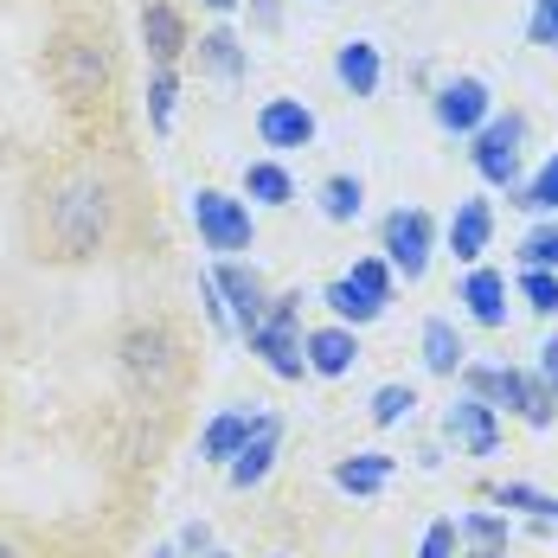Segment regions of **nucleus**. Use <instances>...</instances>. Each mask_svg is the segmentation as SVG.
I'll list each match as a JSON object with an SVG mask.
<instances>
[{
  "mask_svg": "<svg viewBox=\"0 0 558 558\" xmlns=\"http://www.w3.org/2000/svg\"><path fill=\"white\" fill-rule=\"evenodd\" d=\"M135 186L104 142H77L52 161H39L20 199V238L33 264L52 270H77L110 257L122 238V213H129Z\"/></svg>",
  "mask_w": 558,
  "mask_h": 558,
  "instance_id": "f257e3e1",
  "label": "nucleus"
},
{
  "mask_svg": "<svg viewBox=\"0 0 558 558\" xmlns=\"http://www.w3.org/2000/svg\"><path fill=\"white\" fill-rule=\"evenodd\" d=\"M39 71H46V90L58 97V110L71 122L97 129L116 122L122 110V39H116V20L104 7H64L46 33V52H39Z\"/></svg>",
  "mask_w": 558,
  "mask_h": 558,
  "instance_id": "f03ea898",
  "label": "nucleus"
},
{
  "mask_svg": "<svg viewBox=\"0 0 558 558\" xmlns=\"http://www.w3.org/2000/svg\"><path fill=\"white\" fill-rule=\"evenodd\" d=\"M462 391L495 404L507 417H520L526 430H553L558 424V398L539 373H520V366H462Z\"/></svg>",
  "mask_w": 558,
  "mask_h": 558,
  "instance_id": "7ed1b4c3",
  "label": "nucleus"
},
{
  "mask_svg": "<svg viewBox=\"0 0 558 558\" xmlns=\"http://www.w3.org/2000/svg\"><path fill=\"white\" fill-rule=\"evenodd\" d=\"M116 366H122L129 386L173 391L186 379V340L173 335L168 322H135V328H122V340H116Z\"/></svg>",
  "mask_w": 558,
  "mask_h": 558,
  "instance_id": "20e7f679",
  "label": "nucleus"
},
{
  "mask_svg": "<svg viewBox=\"0 0 558 558\" xmlns=\"http://www.w3.org/2000/svg\"><path fill=\"white\" fill-rule=\"evenodd\" d=\"M302 289H282V295H270V308H264V322L251 328V353L277 373V379H302L308 373V360H302Z\"/></svg>",
  "mask_w": 558,
  "mask_h": 558,
  "instance_id": "39448f33",
  "label": "nucleus"
},
{
  "mask_svg": "<svg viewBox=\"0 0 558 558\" xmlns=\"http://www.w3.org/2000/svg\"><path fill=\"white\" fill-rule=\"evenodd\" d=\"M469 142H475V148H469L475 173H482L488 186H507V193H520V168H526V155H520V142H526V116H520V110L488 116V122H482Z\"/></svg>",
  "mask_w": 558,
  "mask_h": 558,
  "instance_id": "423d86ee",
  "label": "nucleus"
},
{
  "mask_svg": "<svg viewBox=\"0 0 558 558\" xmlns=\"http://www.w3.org/2000/svg\"><path fill=\"white\" fill-rule=\"evenodd\" d=\"M379 251H386V264L404 282H417L424 270H430V251H437V219H430L424 206H398V213H386V225H379Z\"/></svg>",
  "mask_w": 558,
  "mask_h": 558,
  "instance_id": "0eeeda50",
  "label": "nucleus"
},
{
  "mask_svg": "<svg viewBox=\"0 0 558 558\" xmlns=\"http://www.w3.org/2000/svg\"><path fill=\"white\" fill-rule=\"evenodd\" d=\"M193 225H199V244L206 251H251V238H257V225H251V206L238 199V193H225V186H199L193 193Z\"/></svg>",
  "mask_w": 558,
  "mask_h": 558,
  "instance_id": "6e6552de",
  "label": "nucleus"
},
{
  "mask_svg": "<svg viewBox=\"0 0 558 558\" xmlns=\"http://www.w3.org/2000/svg\"><path fill=\"white\" fill-rule=\"evenodd\" d=\"M142 52H148V71H180V58L193 52V26L180 0H142Z\"/></svg>",
  "mask_w": 558,
  "mask_h": 558,
  "instance_id": "1a4fd4ad",
  "label": "nucleus"
},
{
  "mask_svg": "<svg viewBox=\"0 0 558 558\" xmlns=\"http://www.w3.org/2000/svg\"><path fill=\"white\" fill-rule=\"evenodd\" d=\"M430 116H437V129H444V135H475V129L495 116V97H488V84H482V77L456 71V77H444V84H437Z\"/></svg>",
  "mask_w": 558,
  "mask_h": 558,
  "instance_id": "9d476101",
  "label": "nucleus"
},
{
  "mask_svg": "<svg viewBox=\"0 0 558 558\" xmlns=\"http://www.w3.org/2000/svg\"><path fill=\"white\" fill-rule=\"evenodd\" d=\"M213 289H219L225 315H231V328H257L264 322V308H270V282H264V270L257 264H238V257H225L219 270H213Z\"/></svg>",
  "mask_w": 558,
  "mask_h": 558,
  "instance_id": "9b49d317",
  "label": "nucleus"
},
{
  "mask_svg": "<svg viewBox=\"0 0 558 558\" xmlns=\"http://www.w3.org/2000/svg\"><path fill=\"white\" fill-rule=\"evenodd\" d=\"M444 437L462 456H495L501 449V417H495V404H482V398H456L444 411Z\"/></svg>",
  "mask_w": 558,
  "mask_h": 558,
  "instance_id": "f8f14e48",
  "label": "nucleus"
},
{
  "mask_svg": "<svg viewBox=\"0 0 558 558\" xmlns=\"http://www.w3.org/2000/svg\"><path fill=\"white\" fill-rule=\"evenodd\" d=\"M302 360H308L315 379H347V373L360 366V328H340V322L308 328V335H302Z\"/></svg>",
  "mask_w": 558,
  "mask_h": 558,
  "instance_id": "ddd939ff",
  "label": "nucleus"
},
{
  "mask_svg": "<svg viewBox=\"0 0 558 558\" xmlns=\"http://www.w3.org/2000/svg\"><path fill=\"white\" fill-rule=\"evenodd\" d=\"M257 135H264V148H308L315 142V110L302 97H270L257 110Z\"/></svg>",
  "mask_w": 558,
  "mask_h": 558,
  "instance_id": "4468645a",
  "label": "nucleus"
},
{
  "mask_svg": "<svg viewBox=\"0 0 558 558\" xmlns=\"http://www.w3.org/2000/svg\"><path fill=\"white\" fill-rule=\"evenodd\" d=\"M277 449H282V417L257 411V430H251V444H244V456L231 462V488H238V495H244V488H257V482L270 475Z\"/></svg>",
  "mask_w": 558,
  "mask_h": 558,
  "instance_id": "2eb2a0df",
  "label": "nucleus"
},
{
  "mask_svg": "<svg viewBox=\"0 0 558 558\" xmlns=\"http://www.w3.org/2000/svg\"><path fill=\"white\" fill-rule=\"evenodd\" d=\"M488 238H495V206L488 199H462L456 219H449V257L456 264H482Z\"/></svg>",
  "mask_w": 558,
  "mask_h": 558,
  "instance_id": "dca6fc26",
  "label": "nucleus"
},
{
  "mask_svg": "<svg viewBox=\"0 0 558 558\" xmlns=\"http://www.w3.org/2000/svg\"><path fill=\"white\" fill-rule=\"evenodd\" d=\"M462 308H469L475 328H507V277L488 270V264H475L462 277Z\"/></svg>",
  "mask_w": 558,
  "mask_h": 558,
  "instance_id": "f3484780",
  "label": "nucleus"
},
{
  "mask_svg": "<svg viewBox=\"0 0 558 558\" xmlns=\"http://www.w3.org/2000/svg\"><path fill=\"white\" fill-rule=\"evenodd\" d=\"M335 77L347 97H379V77H386V64H379V46L373 39H347L335 52Z\"/></svg>",
  "mask_w": 558,
  "mask_h": 558,
  "instance_id": "a211bd4d",
  "label": "nucleus"
},
{
  "mask_svg": "<svg viewBox=\"0 0 558 558\" xmlns=\"http://www.w3.org/2000/svg\"><path fill=\"white\" fill-rule=\"evenodd\" d=\"M322 302L335 308L340 328H366V322H379V315H386V295H373L366 282H353V277H335L328 289H322Z\"/></svg>",
  "mask_w": 558,
  "mask_h": 558,
  "instance_id": "6ab92c4d",
  "label": "nucleus"
},
{
  "mask_svg": "<svg viewBox=\"0 0 558 558\" xmlns=\"http://www.w3.org/2000/svg\"><path fill=\"white\" fill-rule=\"evenodd\" d=\"M193 52H199V71H213L219 84H244V71H251V58H244V46H238V33H231V26L199 33V39H193Z\"/></svg>",
  "mask_w": 558,
  "mask_h": 558,
  "instance_id": "aec40b11",
  "label": "nucleus"
},
{
  "mask_svg": "<svg viewBox=\"0 0 558 558\" xmlns=\"http://www.w3.org/2000/svg\"><path fill=\"white\" fill-rule=\"evenodd\" d=\"M251 430H257V417H251V411H225V417H213V424H206V437H199V456L231 469V462L244 456V444H251Z\"/></svg>",
  "mask_w": 558,
  "mask_h": 558,
  "instance_id": "412c9836",
  "label": "nucleus"
},
{
  "mask_svg": "<svg viewBox=\"0 0 558 558\" xmlns=\"http://www.w3.org/2000/svg\"><path fill=\"white\" fill-rule=\"evenodd\" d=\"M424 366H430L437 379H462V366H469V347L456 335V322H444V315L424 322Z\"/></svg>",
  "mask_w": 558,
  "mask_h": 558,
  "instance_id": "4be33fe9",
  "label": "nucleus"
},
{
  "mask_svg": "<svg viewBox=\"0 0 558 558\" xmlns=\"http://www.w3.org/2000/svg\"><path fill=\"white\" fill-rule=\"evenodd\" d=\"M391 469H398V462H391L386 449H360V456L335 462V482L347 488V495H379V488L391 482Z\"/></svg>",
  "mask_w": 558,
  "mask_h": 558,
  "instance_id": "5701e85b",
  "label": "nucleus"
},
{
  "mask_svg": "<svg viewBox=\"0 0 558 558\" xmlns=\"http://www.w3.org/2000/svg\"><path fill=\"white\" fill-rule=\"evenodd\" d=\"M366 213V186H360V173H328L322 180V219L328 225H353Z\"/></svg>",
  "mask_w": 558,
  "mask_h": 558,
  "instance_id": "b1692460",
  "label": "nucleus"
},
{
  "mask_svg": "<svg viewBox=\"0 0 558 558\" xmlns=\"http://www.w3.org/2000/svg\"><path fill=\"white\" fill-rule=\"evenodd\" d=\"M244 199H257V206H289L295 199V180L282 161H251L244 168Z\"/></svg>",
  "mask_w": 558,
  "mask_h": 558,
  "instance_id": "393cba45",
  "label": "nucleus"
},
{
  "mask_svg": "<svg viewBox=\"0 0 558 558\" xmlns=\"http://www.w3.org/2000/svg\"><path fill=\"white\" fill-rule=\"evenodd\" d=\"M456 533H462V546H469V553H507V539H513L507 513H462V520H456Z\"/></svg>",
  "mask_w": 558,
  "mask_h": 558,
  "instance_id": "a878e982",
  "label": "nucleus"
},
{
  "mask_svg": "<svg viewBox=\"0 0 558 558\" xmlns=\"http://www.w3.org/2000/svg\"><path fill=\"white\" fill-rule=\"evenodd\" d=\"M495 507H526L533 520H558V495H546V488H526V482H488L482 488Z\"/></svg>",
  "mask_w": 558,
  "mask_h": 558,
  "instance_id": "bb28decb",
  "label": "nucleus"
},
{
  "mask_svg": "<svg viewBox=\"0 0 558 558\" xmlns=\"http://www.w3.org/2000/svg\"><path fill=\"white\" fill-rule=\"evenodd\" d=\"M513 206H526V213H539V219H558V155L533 173V180H520Z\"/></svg>",
  "mask_w": 558,
  "mask_h": 558,
  "instance_id": "cd10ccee",
  "label": "nucleus"
},
{
  "mask_svg": "<svg viewBox=\"0 0 558 558\" xmlns=\"http://www.w3.org/2000/svg\"><path fill=\"white\" fill-rule=\"evenodd\" d=\"M173 97H180V71H148V129L155 135L173 129Z\"/></svg>",
  "mask_w": 558,
  "mask_h": 558,
  "instance_id": "c85d7f7f",
  "label": "nucleus"
},
{
  "mask_svg": "<svg viewBox=\"0 0 558 558\" xmlns=\"http://www.w3.org/2000/svg\"><path fill=\"white\" fill-rule=\"evenodd\" d=\"M520 264H526V270H558V219L533 225V231L520 238Z\"/></svg>",
  "mask_w": 558,
  "mask_h": 558,
  "instance_id": "c756f323",
  "label": "nucleus"
},
{
  "mask_svg": "<svg viewBox=\"0 0 558 558\" xmlns=\"http://www.w3.org/2000/svg\"><path fill=\"white\" fill-rule=\"evenodd\" d=\"M411 404H417V386H379V391H373V411H366V417H373L379 430H391L398 417H411Z\"/></svg>",
  "mask_w": 558,
  "mask_h": 558,
  "instance_id": "7c9ffc66",
  "label": "nucleus"
},
{
  "mask_svg": "<svg viewBox=\"0 0 558 558\" xmlns=\"http://www.w3.org/2000/svg\"><path fill=\"white\" fill-rule=\"evenodd\" d=\"M520 295H526V308L533 315H558V270H520Z\"/></svg>",
  "mask_w": 558,
  "mask_h": 558,
  "instance_id": "2f4dec72",
  "label": "nucleus"
},
{
  "mask_svg": "<svg viewBox=\"0 0 558 558\" xmlns=\"http://www.w3.org/2000/svg\"><path fill=\"white\" fill-rule=\"evenodd\" d=\"M526 39H533L539 52H558V0H533V13H526Z\"/></svg>",
  "mask_w": 558,
  "mask_h": 558,
  "instance_id": "473e14b6",
  "label": "nucleus"
},
{
  "mask_svg": "<svg viewBox=\"0 0 558 558\" xmlns=\"http://www.w3.org/2000/svg\"><path fill=\"white\" fill-rule=\"evenodd\" d=\"M456 546H462V533H456V520H437V526L424 533V546H417V558H456Z\"/></svg>",
  "mask_w": 558,
  "mask_h": 558,
  "instance_id": "72a5a7b5",
  "label": "nucleus"
},
{
  "mask_svg": "<svg viewBox=\"0 0 558 558\" xmlns=\"http://www.w3.org/2000/svg\"><path fill=\"white\" fill-rule=\"evenodd\" d=\"M180 553H186V558H206V553H213V526H206V520H193V526L180 533Z\"/></svg>",
  "mask_w": 558,
  "mask_h": 558,
  "instance_id": "f704fd0d",
  "label": "nucleus"
},
{
  "mask_svg": "<svg viewBox=\"0 0 558 558\" xmlns=\"http://www.w3.org/2000/svg\"><path fill=\"white\" fill-rule=\"evenodd\" d=\"M539 379H546V386H553V398H558V335L539 347Z\"/></svg>",
  "mask_w": 558,
  "mask_h": 558,
  "instance_id": "c9c22d12",
  "label": "nucleus"
},
{
  "mask_svg": "<svg viewBox=\"0 0 558 558\" xmlns=\"http://www.w3.org/2000/svg\"><path fill=\"white\" fill-rule=\"evenodd\" d=\"M206 7H213V13H231V7H238V0H206Z\"/></svg>",
  "mask_w": 558,
  "mask_h": 558,
  "instance_id": "e433bc0d",
  "label": "nucleus"
},
{
  "mask_svg": "<svg viewBox=\"0 0 558 558\" xmlns=\"http://www.w3.org/2000/svg\"><path fill=\"white\" fill-rule=\"evenodd\" d=\"M469 558H507V553H469Z\"/></svg>",
  "mask_w": 558,
  "mask_h": 558,
  "instance_id": "4c0bfd02",
  "label": "nucleus"
},
{
  "mask_svg": "<svg viewBox=\"0 0 558 558\" xmlns=\"http://www.w3.org/2000/svg\"><path fill=\"white\" fill-rule=\"evenodd\" d=\"M0 558H13V546H7V539H0Z\"/></svg>",
  "mask_w": 558,
  "mask_h": 558,
  "instance_id": "58836bf2",
  "label": "nucleus"
},
{
  "mask_svg": "<svg viewBox=\"0 0 558 558\" xmlns=\"http://www.w3.org/2000/svg\"><path fill=\"white\" fill-rule=\"evenodd\" d=\"M155 558H173V553H168V546H161V553H155Z\"/></svg>",
  "mask_w": 558,
  "mask_h": 558,
  "instance_id": "ea45409f",
  "label": "nucleus"
},
{
  "mask_svg": "<svg viewBox=\"0 0 558 558\" xmlns=\"http://www.w3.org/2000/svg\"><path fill=\"white\" fill-rule=\"evenodd\" d=\"M206 558H231V553H206Z\"/></svg>",
  "mask_w": 558,
  "mask_h": 558,
  "instance_id": "a19ab883",
  "label": "nucleus"
}]
</instances>
